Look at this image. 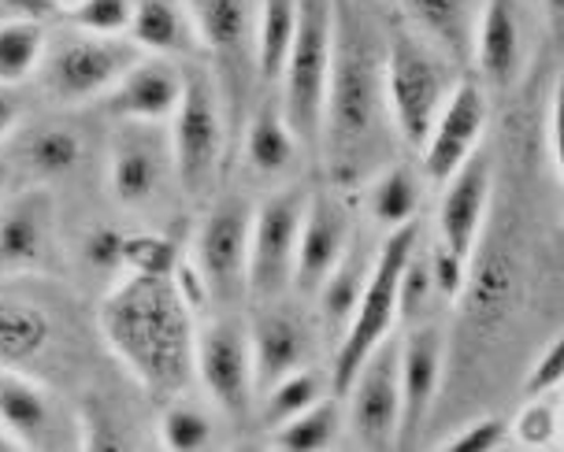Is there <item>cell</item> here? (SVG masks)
<instances>
[{
	"label": "cell",
	"instance_id": "14",
	"mask_svg": "<svg viewBox=\"0 0 564 452\" xmlns=\"http://www.w3.org/2000/svg\"><path fill=\"white\" fill-rule=\"evenodd\" d=\"M352 219L349 208L335 194H308L305 216H301L297 256H294V286L297 294H319L327 275L338 267V260L349 253Z\"/></svg>",
	"mask_w": 564,
	"mask_h": 452
},
{
	"label": "cell",
	"instance_id": "28",
	"mask_svg": "<svg viewBox=\"0 0 564 452\" xmlns=\"http://www.w3.org/2000/svg\"><path fill=\"white\" fill-rule=\"evenodd\" d=\"M368 212L379 227L394 230L420 212V178L409 164H390L368 186Z\"/></svg>",
	"mask_w": 564,
	"mask_h": 452
},
{
	"label": "cell",
	"instance_id": "5",
	"mask_svg": "<svg viewBox=\"0 0 564 452\" xmlns=\"http://www.w3.org/2000/svg\"><path fill=\"white\" fill-rule=\"evenodd\" d=\"M416 245H420V223L409 219V223L390 230V238L382 241V249L376 253V260H371L365 294H360L357 308H352L346 334L338 338L335 375H330V394L335 397L346 394V386L352 382V375H357V367L365 364L371 349L394 330L398 283H401V271H405V260L412 256Z\"/></svg>",
	"mask_w": 564,
	"mask_h": 452
},
{
	"label": "cell",
	"instance_id": "40",
	"mask_svg": "<svg viewBox=\"0 0 564 452\" xmlns=\"http://www.w3.org/2000/svg\"><path fill=\"white\" fill-rule=\"evenodd\" d=\"M83 264L94 275H116V271H123V234L112 227H94L83 238Z\"/></svg>",
	"mask_w": 564,
	"mask_h": 452
},
{
	"label": "cell",
	"instance_id": "24",
	"mask_svg": "<svg viewBox=\"0 0 564 452\" xmlns=\"http://www.w3.org/2000/svg\"><path fill=\"white\" fill-rule=\"evenodd\" d=\"M409 19L416 23L420 37H427L438 53L453 59L471 56V37H476L479 0H401Z\"/></svg>",
	"mask_w": 564,
	"mask_h": 452
},
{
	"label": "cell",
	"instance_id": "39",
	"mask_svg": "<svg viewBox=\"0 0 564 452\" xmlns=\"http://www.w3.org/2000/svg\"><path fill=\"white\" fill-rule=\"evenodd\" d=\"M512 430H517V441L528 449H546L553 434H557V408H553V397H531L528 405L520 408L517 423H512Z\"/></svg>",
	"mask_w": 564,
	"mask_h": 452
},
{
	"label": "cell",
	"instance_id": "22",
	"mask_svg": "<svg viewBox=\"0 0 564 452\" xmlns=\"http://www.w3.org/2000/svg\"><path fill=\"white\" fill-rule=\"evenodd\" d=\"M0 427L19 449H45L53 445L56 408L37 382L19 375L15 367L0 371Z\"/></svg>",
	"mask_w": 564,
	"mask_h": 452
},
{
	"label": "cell",
	"instance_id": "38",
	"mask_svg": "<svg viewBox=\"0 0 564 452\" xmlns=\"http://www.w3.org/2000/svg\"><path fill=\"white\" fill-rule=\"evenodd\" d=\"M435 297V283H431V260L427 253H420V245L412 249V256L405 260V271H401L398 283V316L416 319L423 308Z\"/></svg>",
	"mask_w": 564,
	"mask_h": 452
},
{
	"label": "cell",
	"instance_id": "23",
	"mask_svg": "<svg viewBox=\"0 0 564 452\" xmlns=\"http://www.w3.org/2000/svg\"><path fill=\"white\" fill-rule=\"evenodd\" d=\"M127 34L153 56H186L197 48V30L186 0H134Z\"/></svg>",
	"mask_w": 564,
	"mask_h": 452
},
{
	"label": "cell",
	"instance_id": "49",
	"mask_svg": "<svg viewBox=\"0 0 564 452\" xmlns=\"http://www.w3.org/2000/svg\"><path fill=\"white\" fill-rule=\"evenodd\" d=\"M4 15H8V8H4V4H0V19H4Z\"/></svg>",
	"mask_w": 564,
	"mask_h": 452
},
{
	"label": "cell",
	"instance_id": "4",
	"mask_svg": "<svg viewBox=\"0 0 564 452\" xmlns=\"http://www.w3.org/2000/svg\"><path fill=\"white\" fill-rule=\"evenodd\" d=\"M194 15L197 45L208 48L219 71L230 137L241 134L249 119V100L257 86V0H186Z\"/></svg>",
	"mask_w": 564,
	"mask_h": 452
},
{
	"label": "cell",
	"instance_id": "33",
	"mask_svg": "<svg viewBox=\"0 0 564 452\" xmlns=\"http://www.w3.org/2000/svg\"><path fill=\"white\" fill-rule=\"evenodd\" d=\"M324 378L312 367H297L290 375H282L279 382H271L264 389V408H260V419L268 423V430H275L279 423H286L290 416L305 411L308 405H316L324 397Z\"/></svg>",
	"mask_w": 564,
	"mask_h": 452
},
{
	"label": "cell",
	"instance_id": "1",
	"mask_svg": "<svg viewBox=\"0 0 564 452\" xmlns=\"http://www.w3.org/2000/svg\"><path fill=\"white\" fill-rule=\"evenodd\" d=\"M330 75L324 93L319 142L327 148L330 178L349 186L379 164L387 93H382V48L376 30L349 0H330Z\"/></svg>",
	"mask_w": 564,
	"mask_h": 452
},
{
	"label": "cell",
	"instance_id": "18",
	"mask_svg": "<svg viewBox=\"0 0 564 452\" xmlns=\"http://www.w3.org/2000/svg\"><path fill=\"white\" fill-rule=\"evenodd\" d=\"M446 186L449 189H446V197H442V212H438L442 245L453 249L457 256H471L476 238L482 230V216H487V205H490V189H494L490 156L471 153L465 164L446 178Z\"/></svg>",
	"mask_w": 564,
	"mask_h": 452
},
{
	"label": "cell",
	"instance_id": "7",
	"mask_svg": "<svg viewBox=\"0 0 564 452\" xmlns=\"http://www.w3.org/2000/svg\"><path fill=\"white\" fill-rule=\"evenodd\" d=\"M330 34L335 12L330 0H301L297 30L282 64V119L294 130L301 145L319 142V119H324V93L330 75Z\"/></svg>",
	"mask_w": 564,
	"mask_h": 452
},
{
	"label": "cell",
	"instance_id": "21",
	"mask_svg": "<svg viewBox=\"0 0 564 452\" xmlns=\"http://www.w3.org/2000/svg\"><path fill=\"white\" fill-rule=\"evenodd\" d=\"M249 345H253V378L257 394H264L271 382L297 367H308L312 338L308 327L294 311H260L257 323L249 327Z\"/></svg>",
	"mask_w": 564,
	"mask_h": 452
},
{
	"label": "cell",
	"instance_id": "6",
	"mask_svg": "<svg viewBox=\"0 0 564 452\" xmlns=\"http://www.w3.org/2000/svg\"><path fill=\"white\" fill-rule=\"evenodd\" d=\"M230 142L224 97L208 71H186L183 100L171 115V170L186 197H205L224 167Z\"/></svg>",
	"mask_w": 564,
	"mask_h": 452
},
{
	"label": "cell",
	"instance_id": "29",
	"mask_svg": "<svg viewBox=\"0 0 564 452\" xmlns=\"http://www.w3.org/2000/svg\"><path fill=\"white\" fill-rule=\"evenodd\" d=\"M45 56V26L37 19H0V86H19L37 71Z\"/></svg>",
	"mask_w": 564,
	"mask_h": 452
},
{
	"label": "cell",
	"instance_id": "27",
	"mask_svg": "<svg viewBox=\"0 0 564 452\" xmlns=\"http://www.w3.org/2000/svg\"><path fill=\"white\" fill-rule=\"evenodd\" d=\"M297 8L301 0H257V71L264 82H279L297 30Z\"/></svg>",
	"mask_w": 564,
	"mask_h": 452
},
{
	"label": "cell",
	"instance_id": "46",
	"mask_svg": "<svg viewBox=\"0 0 564 452\" xmlns=\"http://www.w3.org/2000/svg\"><path fill=\"white\" fill-rule=\"evenodd\" d=\"M19 115H23V104H19V97L12 93V86H0V137L12 134Z\"/></svg>",
	"mask_w": 564,
	"mask_h": 452
},
{
	"label": "cell",
	"instance_id": "9",
	"mask_svg": "<svg viewBox=\"0 0 564 452\" xmlns=\"http://www.w3.org/2000/svg\"><path fill=\"white\" fill-rule=\"evenodd\" d=\"M308 205L305 186L279 189L253 212V230H249V275L246 294L260 300H275L294 283V256L301 216Z\"/></svg>",
	"mask_w": 564,
	"mask_h": 452
},
{
	"label": "cell",
	"instance_id": "10",
	"mask_svg": "<svg viewBox=\"0 0 564 452\" xmlns=\"http://www.w3.org/2000/svg\"><path fill=\"white\" fill-rule=\"evenodd\" d=\"M194 371L205 382L208 397L216 400L219 411L230 423H246L253 411V345H249V327L238 316L212 319L208 327L197 330L194 349Z\"/></svg>",
	"mask_w": 564,
	"mask_h": 452
},
{
	"label": "cell",
	"instance_id": "45",
	"mask_svg": "<svg viewBox=\"0 0 564 452\" xmlns=\"http://www.w3.org/2000/svg\"><path fill=\"white\" fill-rule=\"evenodd\" d=\"M171 286H175L178 300L194 311V316H200V311H208L212 305V289L205 283V275H200V267L194 264V260H178L175 271H171Z\"/></svg>",
	"mask_w": 564,
	"mask_h": 452
},
{
	"label": "cell",
	"instance_id": "2",
	"mask_svg": "<svg viewBox=\"0 0 564 452\" xmlns=\"http://www.w3.org/2000/svg\"><path fill=\"white\" fill-rule=\"evenodd\" d=\"M97 327L105 345L145 394L160 400L178 397L194 378L197 327L194 311L178 300L164 275H130L100 300Z\"/></svg>",
	"mask_w": 564,
	"mask_h": 452
},
{
	"label": "cell",
	"instance_id": "37",
	"mask_svg": "<svg viewBox=\"0 0 564 452\" xmlns=\"http://www.w3.org/2000/svg\"><path fill=\"white\" fill-rule=\"evenodd\" d=\"M70 26L89 30V34L123 37L134 19V0H78L67 12Z\"/></svg>",
	"mask_w": 564,
	"mask_h": 452
},
{
	"label": "cell",
	"instance_id": "35",
	"mask_svg": "<svg viewBox=\"0 0 564 452\" xmlns=\"http://www.w3.org/2000/svg\"><path fill=\"white\" fill-rule=\"evenodd\" d=\"M212 441L208 416L194 405H167L160 416V445L171 452H194Z\"/></svg>",
	"mask_w": 564,
	"mask_h": 452
},
{
	"label": "cell",
	"instance_id": "36",
	"mask_svg": "<svg viewBox=\"0 0 564 452\" xmlns=\"http://www.w3.org/2000/svg\"><path fill=\"white\" fill-rule=\"evenodd\" d=\"M178 264V245L164 234H123V267L138 275H164Z\"/></svg>",
	"mask_w": 564,
	"mask_h": 452
},
{
	"label": "cell",
	"instance_id": "16",
	"mask_svg": "<svg viewBox=\"0 0 564 452\" xmlns=\"http://www.w3.org/2000/svg\"><path fill=\"white\" fill-rule=\"evenodd\" d=\"M442 367H446V334L435 323H420L401 338L398 375H401V427L398 445H405L427 423L435 397L442 389Z\"/></svg>",
	"mask_w": 564,
	"mask_h": 452
},
{
	"label": "cell",
	"instance_id": "30",
	"mask_svg": "<svg viewBox=\"0 0 564 452\" xmlns=\"http://www.w3.org/2000/svg\"><path fill=\"white\" fill-rule=\"evenodd\" d=\"M368 260L352 256V249L338 260V267L327 275V283L319 286V305H324V327L330 330V338H341L352 319V308H357L360 294H365L368 283Z\"/></svg>",
	"mask_w": 564,
	"mask_h": 452
},
{
	"label": "cell",
	"instance_id": "15",
	"mask_svg": "<svg viewBox=\"0 0 564 452\" xmlns=\"http://www.w3.org/2000/svg\"><path fill=\"white\" fill-rule=\"evenodd\" d=\"M482 126H487V97H482V89L471 82L453 86L449 97L442 100L435 123H431L427 142L420 148L423 175L435 178V183H446L453 170L476 153Z\"/></svg>",
	"mask_w": 564,
	"mask_h": 452
},
{
	"label": "cell",
	"instance_id": "26",
	"mask_svg": "<svg viewBox=\"0 0 564 452\" xmlns=\"http://www.w3.org/2000/svg\"><path fill=\"white\" fill-rule=\"evenodd\" d=\"M53 323L30 300H0V364L19 367L48 345Z\"/></svg>",
	"mask_w": 564,
	"mask_h": 452
},
{
	"label": "cell",
	"instance_id": "47",
	"mask_svg": "<svg viewBox=\"0 0 564 452\" xmlns=\"http://www.w3.org/2000/svg\"><path fill=\"white\" fill-rule=\"evenodd\" d=\"M8 178H12V167L0 159V194H4V186H8Z\"/></svg>",
	"mask_w": 564,
	"mask_h": 452
},
{
	"label": "cell",
	"instance_id": "43",
	"mask_svg": "<svg viewBox=\"0 0 564 452\" xmlns=\"http://www.w3.org/2000/svg\"><path fill=\"white\" fill-rule=\"evenodd\" d=\"M564 382V341L553 338L542 356L531 364L528 371V382H523V394L528 397H546V394H557Z\"/></svg>",
	"mask_w": 564,
	"mask_h": 452
},
{
	"label": "cell",
	"instance_id": "20",
	"mask_svg": "<svg viewBox=\"0 0 564 452\" xmlns=\"http://www.w3.org/2000/svg\"><path fill=\"white\" fill-rule=\"evenodd\" d=\"M471 56L487 82L506 89L517 82L523 67V23L512 0H482L471 37Z\"/></svg>",
	"mask_w": 564,
	"mask_h": 452
},
{
	"label": "cell",
	"instance_id": "48",
	"mask_svg": "<svg viewBox=\"0 0 564 452\" xmlns=\"http://www.w3.org/2000/svg\"><path fill=\"white\" fill-rule=\"evenodd\" d=\"M0 449H19V445H15V441H12V438H8V430H4V427H0Z\"/></svg>",
	"mask_w": 564,
	"mask_h": 452
},
{
	"label": "cell",
	"instance_id": "41",
	"mask_svg": "<svg viewBox=\"0 0 564 452\" xmlns=\"http://www.w3.org/2000/svg\"><path fill=\"white\" fill-rule=\"evenodd\" d=\"M431 260V283H435V294L446 297V300H457L465 297V286H468V256H457L453 249H446L438 241L435 253H427Z\"/></svg>",
	"mask_w": 564,
	"mask_h": 452
},
{
	"label": "cell",
	"instance_id": "8",
	"mask_svg": "<svg viewBox=\"0 0 564 452\" xmlns=\"http://www.w3.org/2000/svg\"><path fill=\"white\" fill-rule=\"evenodd\" d=\"M138 59L141 48L130 37H105L75 26L45 42L37 71L48 97H56L59 104H83V100L105 97Z\"/></svg>",
	"mask_w": 564,
	"mask_h": 452
},
{
	"label": "cell",
	"instance_id": "34",
	"mask_svg": "<svg viewBox=\"0 0 564 452\" xmlns=\"http://www.w3.org/2000/svg\"><path fill=\"white\" fill-rule=\"evenodd\" d=\"M468 311L479 327H494V319L506 311L509 294H512V271L506 256H490L487 264L479 267V275H468Z\"/></svg>",
	"mask_w": 564,
	"mask_h": 452
},
{
	"label": "cell",
	"instance_id": "42",
	"mask_svg": "<svg viewBox=\"0 0 564 452\" xmlns=\"http://www.w3.org/2000/svg\"><path fill=\"white\" fill-rule=\"evenodd\" d=\"M506 441H509L506 419L482 416V419H476V423L460 427L457 434H453V438L446 441V449H449V452H494V449L506 445Z\"/></svg>",
	"mask_w": 564,
	"mask_h": 452
},
{
	"label": "cell",
	"instance_id": "11",
	"mask_svg": "<svg viewBox=\"0 0 564 452\" xmlns=\"http://www.w3.org/2000/svg\"><path fill=\"white\" fill-rule=\"evenodd\" d=\"M253 212L249 197L224 194L205 216V227L197 234V260L212 300L235 308L246 297L249 275V230H253Z\"/></svg>",
	"mask_w": 564,
	"mask_h": 452
},
{
	"label": "cell",
	"instance_id": "32",
	"mask_svg": "<svg viewBox=\"0 0 564 452\" xmlns=\"http://www.w3.org/2000/svg\"><path fill=\"white\" fill-rule=\"evenodd\" d=\"M23 164L42 178L70 175L83 164V137L70 126H34L23 137Z\"/></svg>",
	"mask_w": 564,
	"mask_h": 452
},
{
	"label": "cell",
	"instance_id": "12",
	"mask_svg": "<svg viewBox=\"0 0 564 452\" xmlns=\"http://www.w3.org/2000/svg\"><path fill=\"white\" fill-rule=\"evenodd\" d=\"M401 338L387 334L368 353L365 364L346 386L349 430L365 449H394L401 427V375H398Z\"/></svg>",
	"mask_w": 564,
	"mask_h": 452
},
{
	"label": "cell",
	"instance_id": "3",
	"mask_svg": "<svg viewBox=\"0 0 564 452\" xmlns=\"http://www.w3.org/2000/svg\"><path fill=\"white\" fill-rule=\"evenodd\" d=\"M449 89L453 78L438 48L405 26L390 30L382 45V93H387V112L409 148L416 153L423 148Z\"/></svg>",
	"mask_w": 564,
	"mask_h": 452
},
{
	"label": "cell",
	"instance_id": "31",
	"mask_svg": "<svg viewBox=\"0 0 564 452\" xmlns=\"http://www.w3.org/2000/svg\"><path fill=\"white\" fill-rule=\"evenodd\" d=\"M341 430V408L338 397H319L316 405H308L305 411L290 416L286 423L275 427V445L290 449V452H316V449H330Z\"/></svg>",
	"mask_w": 564,
	"mask_h": 452
},
{
	"label": "cell",
	"instance_id": "13",
	"mask_svg": "<svg viewBox=\"0 0 564 452\" xmlns=\"http://www.w3.org/2000/svg\"><path fill=\"white\" fill-rule=\"evenodd\" d=\"M171 175V145L156 123H123L108 156V189L119 205L145 208L160 197Z\"/></svg>",
	"mask_w": 564,
	"mask_h": 452
},
{
	"label": "cell",
	"instance_id": "19",
	"mask_svg": "<svg viewBox=\"0 0 564 452\" xmlns=\"http://www.w3.org/2000/svg\"><path fill=\"white\" fill-rule=\"evenodd\" d=\"M56 205L48 189H26L0 212V267L30 271L53 256Z\"/></svg>",
	"mask_w": 564,
	"mask_h": 452
},
{
	"label": "cell",
	"instance_id": "17",
	"mask_svg": "<svg viewBox=\"0 0 564 452\" xmlns=\"http://www.w3.org/2000/svg\"><path fill=\"white\" fill-rule=\"evenodd\" d=\"M186 71L171 56H141L105 93V112L119 123H164L183 100Z\"/></svg>",
	"mask_w": 564,
	"mask_h": 452
},
{
	"label": "cell",
	"instance_id": "44",
	"mask_svg": "<svg viewBox=\"0 0 564 452\" xmlns=\"http://www.w3.org/2000/svg\"><path fill=\"white\" fill-rule=\"evenodd\" d=\"M78 430H83V438H78V445L83 449H127V438L119 434L116 419L108 416V408H100L97 400H89L83 408V416H78Z\"/></svg>",
	"mask_w": 564,
	"mask_h": 452
},
{
	"label": "cell",
	"instance_id": "25",
	"mask_svg": "<svg viewBox=\"0 0 564 452\" xmlns=\"http://www.w3.org/2000/svg\"><path fill=\"white\" fill-rule=\"evenodd\" d=\"M241 134H246V159L257 175H286L294 167L301 142L275 104H264L260 112L249 115Z\"/></svg>",
	"mask_w": 564,
	"mask_h": 452
}]
</instances>
